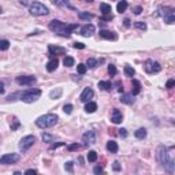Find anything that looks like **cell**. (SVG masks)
Wrapping results in <instances>:
<instances>
[{"instance_id": "obj_3", "label": "cell", "mask_w": 175, "mask_h": 175, "mask_svg": "<svg viewBox=\"0 0 175 175\" xmlns=\"http://www.w3.org/2000/svg\"><path fill=\"white\" fill-rule=\"evenodd\" d=\"M157 162L164 167V170L167 171L168 174H173L175 171V159L170 156V152H168V148L167 147H159L157 148Z\"/></svg>"}, {"instance_id": "obj_28", "label": "cell", "mask_w": 175, "mask_h": 175, "mask_svg": "<svg viewBox=\"0 0 175 175\" xmlns=\"http://www.w3.org/2000/svg\"><path fill=\"white\" fill-rule=\"evenodd\" d=\"M96 160H97V153H96L95 151H89V152H88V162L95 163Z\"/></svg>"}, {"instance_id": "obj_35", "label": "cell", "mask_w": 175, "mask_h": 175, "mask_svg": "<svg viewBox=\"0 0 175 175\" xmlns=\"http://www.w3.org/2000/svg\"><path fill=\"white\" fill-rule=\"evenodd\" d=\"M134 28L140 29V30H147V23H145V22H141V21H138V22L134 23Z\"/></svg>"}, {"instance_id": "obj_4", "label": "cell", "mask_w": 175, "mask_h": 175, "mask_svg": "<svg viewBox=\"0 0 175 175\" xmlns=\"http://www.w3.org/2000/svg\"><path fill=\"white\" fill-rule=\"evenodd\" d=\"M58 121H59V116L56 114H45V115L37 118L36 125L40 129H48V127L55 126L58 123Z\"/></svg>"}, {"instance_id": "obj_42", "label": "cell", "mask_w": 175, "mask_h": 175, "mask_svg": "<svg viewBox=\"0 0 175 175\" xmlns=\"http://www.w3.org/2000/svg\"><path fill=\"white\" fill-rule=\"evenodd\" d=\"M166 88H167V89H174L175 88V80H168L167 84H166Z\"/></svg>"}, {"instance_id": "obj_25", "label": "cell", "mask_w": 175, "mask_h": 175, "mask_svg": "<svg viewBox=\"0 0 175 175\" xmlns=\"http://www.w3.org/2000/svg\"><path fill=\"white\" fill-rule=\"evenodd\" d=\"M78 17L80 19H84V21H90L93 18V14L90 13H82V11H78Z\"/></svg>"}, {"instance_id": "obj_15", "label": "cell", "mask_w": 175, "mask_h": 175, "mask_svg": "<svg viewBox=\"0 0 175 175\" xmlns=\"http://www.w3.org/2000/svg\"><path fill=\"white\" fill-rule=\"evenodd\" d=\"M111 122H112V123H115V125H119V123H122V122H123V115H122V112L118 108H114L112 110Z\"/></svg>"}, {"instance_id": "obj_44", "label": "cell", "mask_w": 175, "mask_h": 175, "mask_svg": "<svg viewBox=\"0 0 175 175\" xmlns=\"http://www.w3.org/2000/svg\"><path fill=\"white\" fill-rule=\"evenodd\" d=\"M133 13L136 14V15H140V14L142 13V7L141 6H136V7L133 8Z\"/></svg>"}, {"instance_id": "obj_41", "label": "cell", "mask_w": 175, "mask_h": 175, "mask_svg": "<svg viewBox=\"0 0 175 175\" xmlns=\"http://www.w3.org/2000/svg\"><path fill=\"white\" fill-rule=\"evenodd\" d=\"M65 142H56V144H54V145H51L49 147V151H54V149H58V148H60V147H65Z\"/></svg>"}, {"instance_id": "obj_49", "label": "cell", "mask_w": 175, "mask_h": 175, "mask_svg": "<svg viewBox=\"0 0 175 175\" xmlns=\"http://www.w3.org/2000/svg\"><path fill=\"white\" fill-rule=\"evenodd\" d=\"M116 86H118V92H119V93L123 92V86H122V82H118V84H116Z\"/></svg>"}, {"instance_id": "obj_48", "label": "cell", "mask_w": 175, "mask_h": 175, "mask_svg": "<svg viewBox=\"0 0 175 175\" xmlns=\"http://www.w3.org/2000/svg\"><path fill=\"white\" fill-rule=\"evenodd\" d=\"M25 175H37V171H36V170H32V168H29V170L25 171Z\"/></svg>"}, {"instance_id": "obj_37", "label": "cell", "mask_w": 175, "mask_h": 175, "mask_svg": "<svg viewBox=\"0 0 175 175\" xmlns=\"http://www.w3.org/2000/svg\"><path fill=\"white\" fill-rule=\"evenodd\" d=\"M80 148H81L80 144H71V145H69V147H67V149H69L70 152H74V151H78Z\"/></svg>"}, {"instance_id": "obj_2", "label": "cell", "mask_w": 175, "mask_h": 175, "mask_svg": "<svg viewBox=\"0 0 175 175\" xmlns=\"http://www.w3.org/2000/svg\"><path fill=\"white\" fill-rule=\"evenodd\" d=\"M48 28H49V30L56 33L58 36L70 37L73 30H75V29L78 28V23H65V22L59 21V19H54V21L49 22Z\"/></svg>"}, {"instance_id": "obj_33", "label": "cell", "mask_w": 175, "mask_h": 175, "mask_svg": "<svg viewBox=\"0 0 175 175\" xmlns=\"http://www.w3.org/2000/svg\"><path fill=\"white\" fill-rule=\"evenodd\" d=\"M8 48H10V41L8 40H2L0 41V49L2 51H7Z\"/></svg>"}, {"instance_id": "obj_38", "label": "cell", "mask_w": 175, "mask_h": 175, "mask_svg": "<svg viewBox=\"0 0 175 175\" xmlns=\"http://www.w3.org/2000/svg\"><path fill=\"white\" fill-rule=\"evenodd\" d=\"M63 111H65L67 115H70V114L73 112V106L71 104H65V106H63Z\"/></svg>"}, {"instance_id": "obj_11", "label": "cell", "mask_w": 175, "mask_h": 175, "mask_svg": "<svg viewBox=\"0 0 175 175\" xmlns=\"http://www.w3.org/2000/svg\"><path fill=\"white\" fill-rule=\"evenodd\" d=\"M145 71L149 73V74H153V73H159V71H162V66H160V63L152 62L151 59H148L147 62H145Z\"/></svg>"}, {"instance_id": "obj_39", "label": "cell", "mask_w": 175, "mask_h": 175, "mask_svg": "<svg viewBox=\"0 0 175 175\" xmlns=\"http://www.w3.org/2000/svg\"><path fill=\"white\" fill-rule=\"evenodd\" d=\"M13 122H14V123H13V126H11V130H13V131H15V130L18 129L19 126H21V123H19V121H18V119H17V118H14V119H13Z\"/></svg>"}, {"instance_id": "obj_31", "label": "cell", "mask_w": 175, "mask_h": 175, "mask_svg": "<svg viewBox=\"0 0 175 175\" xmlns=\"http://www.w3.org/2000/svg\"><path fill=\"white\" fill-rule=\"evenodd\" d=\"M60 95H62V89H60V88H58L56 90H52L51 93H49V96H51V99H59L60 97Z\"/></svg>"}, {"instance_id": "obj_46", "label": "cell", "mask_w": 175, "mask_h": 175, "mask_svg": "<svg viewBox=\"0 0 175 175\" xmlns=\"http://www.w3.org/2000/svg\"><path fill=\"white\" fill-rule=\"evenodd\" d=\"M118 131H119V136H121L122 138H126V137L129 136V133H127L126 129H121V130H118Z\"/></svg>"}, {"instance_id": "obj_10", "label": "cell", "mask_w": 175, "mask_h": 175, "mask_svg": "<svg viewBox=\"0 0 175 175\" xmlns=\"http://www.w3.org/2000/svg\"><path fill=\"white\" fill-rule=\"evenodd\" d=\"M36 77H33V75H19V77H17V84L22 86H30L36 84Z\"/></svg>"}, {"instance_id": "obj_34", "label": "cell", "mask_w": 175, "mask_h": 175, "mask_svg": "<svg viewBox=\"0 0 175 175\" xmlns=\"http://www.w3.org/2000/svg\"><path fill=\"white\" fill-rule=\"evenodd\" d=\"M97 60L96 59H93V58H90V59H88V62H86V67H89V69H95L96 66H97Z\"/></svg>"}, {"instance_id": "obj_19", "label": "cell", "mask_w": 175, "mask_h": 175, "mask_svg": "<svg viewBox=\"0 0 175 175\" xmlns=\"http://www.w3.org/2000/svg\"><path fill=\"white\" fill-rule=\"evenodd\" d=\"M121 101L125 104H127V106H130V104L134 103V96L131 95V93H127V95H122L121 96Z\"/></svg>"}, {"instance_id": "obj_36", "label": "cell", "mask_w": 175, "mask_h": 175, "mask_svg": "<svg viewBox=\"0 0 175 175\" xmlns=\"http://www.w3.org/2000/svg\"><path fill=\"white\" fill-rule=\"evenodd\" d=\"M93 173H95V175H103L104 170H103V167H101V166H96V167L93 168Z\"/></svg>"}, {"instance_id": "obj_32", "label": "cell", "mask_w": 175, "mask_h": 175, "mask_svg": "<svg viewBox=\"0 0 175 175\" xmlns=\"http://www.w3.org/2000/svg\"><path fill=\"white\" fill-rule=\"evenodd\" d=\"M86 70H88V67H86V65H84V63H80V65L77 66V71H78V74H81V75L85 74Z\"/></svg>"}, {"instance_id": "obj_5", "label": "cell", "mask_w": 175, "mask_h": 175, "mask_svg": "<svg viewBox=\"0 0 175 175\" xmlns=\"http://www.w3.org/2000/svg\"><path fill=\"white\" fill-rule=\"evenodd\" d=\"M29 11H30L32 15H36V17H41V15H48L49 10L47 6H44L43 3L40 2H33L29 7Z\"/></svg>"}, {"instance_id": "obj_52", "label": "cell", "mask_w": 175, "mask_h": 175, "mask_svg": "<svg viewBox=\"0 0 175 175\" xmlns=\"http://www.w3.org/2000/svg\"><path fill=\"white\" fill-rule=\"evenodd\" d=\"M0 93L4 95V84H3V82H0Z\"/></svg>"}, {"instance_id": "obj_1", "label": "cell", "mask_w": 175, "mask_h": 175, "mask_svg": "<svg viewBox=\"0 0 175 175\" xmlns=\"http://www.w3.org/2000/svg\"><path fill=\"white\" fill-rule=\"evenodd\" d=\"M41 90L37 89V88H32L28 90H22V92H15L13 95H10L6 101H14V100H22L25 103H34L37 99H40L41 96Z\"/></svg>"}, {"instance_id": "obj_30", "label": "cell", "mask_w": 175, "mask_h": 175, "mask_svg": "<svg viewBox=\"0 0 175 175\" xmlns=\"http://www.w3.org/2000/svg\"><path fill=\"white\" fill-rule=\"evenodd\" d=\"M43 141L44 142H54L55 141V136L48 134V133H44L43 134Z\"/></svg>"}, {"instance_id": "obj_51", "label": "cell", "mask_w": 175, "mask_h": 175, "mask_svg": "<svg viewBox=\"0 0 175 175\" xmlns=\"http://www.w3.org/2000/svg\"><path fill=\"white\" fill-rule=\"evenodd\" d=\"M114 18V17L112 15H107V17H103V18H101V21H111V19H112Z\"/></svg>"}, {"instance_id": "obj_17", "label": "cell", "mask_w": 175, "mask_h": 175, "mask_svg": "<svg viewBox=\"0 0 175 175\" xmlns=\"http://www.w3.org/2000/svg\"><path fill=\"white\" fill-rule=\"evenodd\" d=\"M58 66H59V60H58V58H54V59H51L47 63V71L48 73L55 71V70L58 69Z\"/></svg>"}, {"instance_id": "obj_12", "label": "cell", "mask_w": 175, "mask_h": 175, "mask_svg": "<svg viewBox=\"0 0 175 175\" xmlns=\"http://www.w3.org/2000/svg\"><path fill=\"white\" fill-rule=\"evenodd\" d=\"M93 96H95V92H93L92 88H85L80 96V100L84 101V103H89L90 99H93Z\"/></svg>"}, {"instance_id": "obj_47", "label": "cell", "mask_w": 175, "mask_h": 175, "mask_svg": "<svg viewBox=\"0 0 175 175\" xmlns=\"http://www.w3.org/2000/svg\"><path fill=\"white\" fill-rule=\"evenodd\" d=\"M73 47H74L75 49H84V48H85V44H82V43H74V44H73Z\"/></svg>"}, {"instance_id": "obj_6", "label": "cell", "mask_w": 175, "mask_h": 175, "mask_svg": "<svg viewBox=\"0 0 175 175\" xmlns=\"http://www.w3.org/2000/svg\"><path fill=\"white\" fill-rule=\"evenodd\" d=\"M159 13L157 14H160V15L163 17V19H164V22L166 23H175V8L173 7H160L159 10Z\"/></svg>"}, {"instance_id": "obj_23", "label": "cell", "mask_w": 175, "mask_h": 175, "mask_svg": "<svg viewBox=\"0 0 175 175\" xmlns=\"http://www.w3.org/2000/svg\"><path fill=\"white\" fill-rule=\"evenodd\" d=\"M99 88H100L101 90H111L112 84H111L110 81H100V82H99Z\"/></svg>"}, {"instance_id": "obj_8", "label": "cell", "mask_w": 175, "mask_h": 175, "mask_svg": "<svg viewBox=\"0 0 175 175\" xmlns=\"http://www.w3.org/2000/svg\"><path fill=\"white\" fill-rule=\"evenodd\" d=\"M21 156L18 153H6L0 157V164H14V163L19 162Z\"/></svg>"}, {"instance_id": "obj_21", "label": "cell", "mask_w": 175, "mask_h": 175, "mask_svg": "<svg viewBox=\"0 0 175 175\" xmlns=\"http://www.w3.org/2000/svg\"><path fill=\"white\" fill-rule=\"evenodd\" d=\"M140 92H141V84H140V81L133 80V92H131V95L137 96L140 95Z\"/></svg>"}, {"instance_id": "obj_18", "label": "cell", "mask_w": 175, "mask_h": 175, "mask_svg": "<svg viewBox=\"0 0 175 175\" xmlns=\"http://www.w3.org/2000/svg\"><path fill=\"white\" fill-rule=\"evenodd\" d=\"M118 149H119L118 142L112 141V140L107 142V151H108L110 153H116V152H118Z\"/></svg>"}, {"instance_id": "obj_27", "label": "cell", "mask_w": 175, "mask_h": 175, "mask_svg": "<svg viewBox=\"0 0 175 175\" xmlns=\"http://www.w3.org/2000/svg\"><path fill=\"white\" fill-rule=\"evenodd\" d=\"M74 58H71V56H66L65 59H63V65H65L66 67H73L74 66Z\"/></svg>"}, {"instance_id": "obj_13", "label": "cell", "mask_w": 175, "mask_h": 175, "mask_svg": "<svg viewBox=\"0 0 175 175\" xmlns=\"http://www.w3.org/2000/svg\"><path fill=\"white\" fill-rule=\"evenodd\" d=\"M48 52H49V56L55 58V56H59V55H65L67 51H66V48H63V47L49 45V47H48Z\"/></svg>"}, {"instance_id": "obj_45", "label": "cell", "mask_w": 175, "mask_h": 175, "mask_svg": "<svg viewBox=\"0 0 175 175\" xmlns=\"http://www.w3.org/2000/svg\"><path fill=\"white\" fill-rule=\"evenodd\" d=\"M112 168H114V171H121V163L119 162H114L112 163Z\"/></svg>"}, {"instance_id": "obj_20", "label": "cell", "mask_w": 175, "mask_h": 175, "mask_svg": "<svg viewBox=\"0 0 175 175\" xmlns=\"http://www.w3.org/2000/svg\"><path fill=\"white\" fill-rule=\"evenodd\" d=\"M100 11H101V14H103V17L111 15V6L107 4V3H101L100 4Z\"/></svg>"}, {"instance_id": "obj_22", "label": "cell", "mask_w": 175, "mask_h": 175, "mask_svg": "<svg viewBox=\"0 0 175 175\" xmlns=\"http://www.w3.org/2000/svg\"><path fill=\"white\" fill-rule=\"evenodd\" d=\"M96 110H97V104H96V103H93V101H89V103H86L85 111H86L88 114H93Z\"/></svg>"}, {"instance_id": "obj_9", "label": "cell", "mask_w": 175, "mask_h": 175, "mask_svg": "<svg viewBox=\"0 0 175 175\" xmlns=\"http://www.w3.org/2000/svg\"><path fill=\"white\" fill-rule=\"evenodd\" d=\"M96 138H97V134H96V131H95V130H89V131H86V133L82 136L84 147H89V145L96 144Z\"/></svg>"}, {"instance_id": "obj_26", "label": "cell", "mask_w": 175, "mask_h": 175, "mask_svg": "<svg viewBox=\"0 0 175 175\" xmlns=\"http://www.w3.org/2000/svg\"><path fill=\"white\" fill-rule=\"evenodd\" d=\"M134 136H136L138 140H144L145 137H147V130H145L144 127H141V129H138L136 133H134Z\"/></svg>"}, {"instance_id": "obj_43", "label": "cell", "mask_w": 175, "mask_h": 175, "mask_svg": "<svg viewBox=\"0 0 175 175\" xmlns=\"http://www.w3.org/2000/svg\"><path fill=\"white\" fill-rule=\"evenodd\" d=\"M73 166H74V163L73 162H67L65 164V168L69 171V173H73Z\"/></svg>"}, {"instance_id": "obj_29", "label": "cell", "mask_w": 175, "mask_h": 175, "mask_svg": "<svg viewBox=\"0 0 175 175\" xmlns=\"http://www.w3.org/2000/svg\"><path fill=\"white\" fill-rule=\"evenodd\" d=\"M136 74V70L133 69L131 66H125V75L126 77H133Z\"/></svg>"}, {"instance_id": "obj_14", "label": "cell", "mask_w": 175, "mask_h": 175, "mask_svg": "<svg viewBox=\"0 0 175 175\" xmlns=\"http://www.w3.org/2000/svg\"><path fill=\"white\" fill-rule=\"evenodd\" d=\"M95 30H96V28L92 23H86V25H84L82 28H81V34H82L84 37H90V36H93Z\"/></svg>"}, {"instance_id": "obj_16", "label": "cell", "mask_w": 175, "mask_h": 175, "mask_svg": "<svg viewBox=\"0 0 175 175\" xmlns=\"http://www.w3.org/2000/svg\"><path fill=\"white\" fill-rule=\"evenodd\" d=\"M100 37H103L106 40H111V41L118 40V34L112 30H100Z\"/></svg>"}, {"instance_id": "obj_53", "label": "cell", "mask_w": 175, "mask_h": 175, "mask_svg": "<svg viewBox=\"0 0 175 175\" xmlns=\"http://www.w3.org/2000/svg\"><path fill=\"white\" fill-rule=\"evenodd\" d=\"M14 175H21V173H15V174H14Z\"/></svg>"}, {"instance_id": "obj_40", "label": "cell", "mask_w": 175, "mask_h": 175, "mask_svg": "<svg viewBox=\"0 0 175 175\" xmlns=\"http://www.w3.org/2000/svg\"><path fill=\"white\" fill-rule=\"evenodd\" d=\"M108 73H110L111 77H115V75H116V67L114 65H110L108 66Z\"/></svg>"}, {"instance_id": "obj_24", "label": "cell", "mask_w": 175, "mask_h": 175, "mask_svg": "<svg viewBox=\"0 0 175 175\" xmlns=\"http://www.w3.org/2000/svg\"><path fill=\"white\" fill-rule=\"evenodd\" d=\"M127 2H125V0H122V2H119L118 4H116V10H118V13H125L126 11V8H127Z\"/></svg>"}, {"instance_id": "obj_7", "label": "cell", "mask_w": 175, "mask_h": 175, "mask_svg": "<svg viewBox=\"0 0 175 175\" xmlns=\"http://www.w3.org/2000/svg\"><path fill=\"white\" fill-rule=\"evenodd\" d=\"M36 137L34 136H26V137H23V138L19 141V149L22 151V152H26V151H29V148H32L33 147V144L36 142Z\"/></svg>"}, {"instance_id": "obj_50", "label": "cell", "mask_w": 175, "mask_h": 175, "mask_svg": "<svg viewBox=\"0 0 175 175\" xmlns=\"http://www.w3.org/2000/svg\"><path fill=\"white\" fill-rule=\"evenodd\" d=\"M123 25L126 26V28H130V25H131V23H130V19H129V18L125 19V21H123Z\"/></svg>"}]
</instances>
